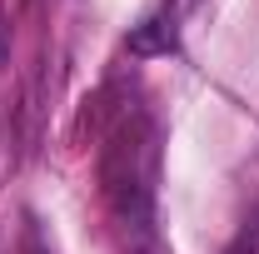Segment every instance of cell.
<instances>
[{
    "label": "cell",
    "instance_id": "obj_1",
    "mask_svg": "<svg viewBox=\"0 0 259 254\" xmlns=\"http://www.w3.org/2000/svg\"><path fill=\"white\" fill-rule=\"evenodd\" d=\"M169 50H175V15H169V10L145 15V20L130 30V55H140V60H150V55H169Z\"/></svg>",
    "mask_w": 259,
    "mask_h": 254
}]
</instances>
